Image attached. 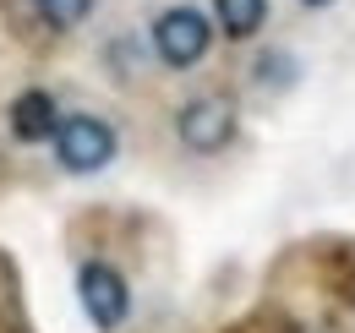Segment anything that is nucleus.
Wrapping results in <instances>:
<instances>
[{
    "mask_svg": "<svg viewBox=\"0 0 355 333\" xmlns=\"http://www.w3.org/2000/svg\"><path fill=\"white\" fill-rule=\"evenodd\" d=\"M153 49H159V60L170 71H191L214 49V22L197 6H170V11L153 17Z\"/></svg>",
    "mask_w": 355,
    "mask_h": 333,
    "instance_id": "nucleus-1",
    "label": "nucleus"
},
{
    "mask_svg": "<svg viewBox=\"0 0 355 333\" xmlns=\"http://www.w3.org/2000/svg\"><path fill=\"white\" fill-rule=\"evenodd\" d=\"M77 300L88 311V323L98 333H115L126 317H132V290H126V273L115 262H83L77 268Z\"/></svg>",
    "mask_w": 355,
    "mask_h": 333,
    "instance_id": "nucleus-2",
    "label": "nucleus"
},
{
    "mask_svg": "<svg viewBox=\"0 0 355 333\" xmlns=\"http://www.w3.org/2000/svg\"><path fill=\"white\" fill-rule=\"evenodd\" d=\"M235 126H241L235 99H224V93H197V99L180 104V115H175V131L191 153H219V148H230L235 142Z\"/></svg>",
    "mask_w": 355,
    "mask_h": 333,
    "instance_id": "nucleus-3",
    "label": "nucleus"
},
{
    "mask_svg": "<svg viewBox=\"0 0 355 333\" xmlns=\"http://www.w3.org/2000/svg\"><path fill=\"white\" fill-rule=\"evenodd\" d=\"M55 159L71 175H93L115 159V126L98 115H66L55 131Z\"/></svg>",
    "mask_w": 355,
    "mask_h": 333,
    "instance_id": "nucleus-4",
    "label": "nucleus"
},
{
    "mask_svg": "<svg viewBox=\"0 0 355 333\" xmlns=\"http://www.w3.org/2000/svg\"><path fill=\"white\" fill-rule=\"evenodd\" d=\"M55 131H60V104L44 87H28L11 99V137L17 142H55Z\"/></svg>",
    "mask_w": 355,
    "mask_h": 333,
    "instance_id": "nucleus-5",
    "label": "nucleus"
},
{
    "mask_svg": "<svg viewBox=\"0 0 355 333\" xmlns=\"http://www.w3.org/2000/svg\"><path fill=\"white\" fill-rule=\"evenodd\" d=\"M214 11H219V28L230 39H252L268 22V0H214Z\"/></svg>",
    "mask_w": 355,
    "mask_h": 333,
    "instance_id": "nucleus-6",
    "label": "nucleus"
},
{
    "mask_svg": "<svg viewBox=\"0 0 355 333\" xmlns=\"http://www.w3.org/2000/svg\"><path fill=\"white\" fill-rule=\"evenodd\" d=\"M33 11L44 17L49 28H77V22H88L93 0H33Z\"/></svg>",
    "mask_w": 355,
    "mask_h": 333,
    "instance_id": "nucleus-7",
    "label": "nucleus"
},
{
    "mask_svg": "<svg viewBox=\"0 0 355 333\" xmlns=\"http://www.w3.org/2000/svg\"><path fill=\"white\" fill-rule=\"evenodd\" d=\"M301 6H311V11H317V6H328V0H301Z\"/></svg>",
    "mask_w": 355,
    "mask_h": 333,
    "instance_id": "nucleus-8",
    "label": "nucleus"
}]
</instances>
